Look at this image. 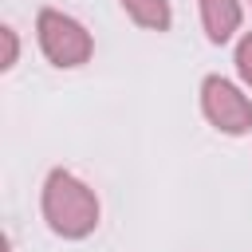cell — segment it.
Wrapping results in <instances>:
<instances>
[{
  "mask_svg": "<svg viewBox=\"0 0 252 252\" xmlns=\"http://www.w3.org/2000/svg\"><path fill=\"white\" fill-rule=\"evenodd\" d=\"M43 220L63 240H83L98 228V197L71 169H51L43 181Z\"/></svg>",
  "mask_w": 252,
  "mask_h": 252,
  "instance_id": "cell-1",
  "label": "cell"
},
{
  "mask_svg": "<svg viewBox=\"0 0 252 252\" xmlns=\"http://www.w3.org/2000/svg\"><path fill=\"white\" fill-rule=\"evenodd\" d=\"M35 32H39V47H43L47 63H55V67H83L94 55L91 32L75 16L59 12V8H39Z\"/></svg>",
  "mask_w": 252,
  "mask_h": 252,
  "instance_id": "cell-2",
  "label": "cell"
},
{
  "mask_svg": "<svg viewBox=\"0 0 252 252\" xmlns=\"http://www.w3.org/2000/svg\"><path fill=\"white\" fill-rule=\"evenodd\" d=\"M201 114L220 134H248L252 130V98L228 83L224 75H205L201 83Z\"/></svg>",
  "mask_w": 252,
  "mask_h": 252,
  "instance_id": "cell-3",
  "label": "cell"
},
{
  "mask_svg": "<svg viewBox=\"0 0 252 252\" xmlns=\"http://www.w3.org/2000/svg\"><path fill=\"white\" fill-rule=\"evenodd\" d=\"M201 28L209 43H228L240 28V0H201Z\"/></svg>",
  "mask_w": 252,
  "mask_h": 252,
  "instance_id": "cell-4",
  "label": "cell"
},
{
  "mask_svg": "<svg viewBox=\"0 0 252 252\" xmlns=\"http://www.w3.org/2000/svg\"><path fill=\"white\" fill-rule=\"evenodd\" d=\"M118 4H122V12H126L138 28H146V32H169V24H173L169 0H118Z\"/></svg>",
  "mask_w": 252,
  "mask_h": 252,
  "instance_id": "cell-5",
  "label": "cell"
},
{
  "mask_svg": "<svg viewBox=\"0 0 252 252\" xmlns=\"http://www.w3.org/2000/svg\"><path fill=\"white\" fill-rule=\"evenodd\" d=\"M236 75H240V83L252 91V32H244L240 35V43H236Z\"/></svg>",
  "mask_w": 252,
  "mask_h": 252,
  "instance_id": "cell-6",
  "label": "cell"
},
{
  "mask_svg": "<svg viewBox=\"0 0 252 252\" xmlns=\"http://www.w3.org/2000/svg\"><path fill=\"white\" fill-rule=\"evenodd\" d=\"M0 39H4V63H0V67L8 71V67H16V59H20V39H16L12 28H0Z\"/></svg>",
  "mask_w": 252,
  "mask_h": 252,
  "instance_id": "cell-7",
  "label": "cell"
}]
</instances>
